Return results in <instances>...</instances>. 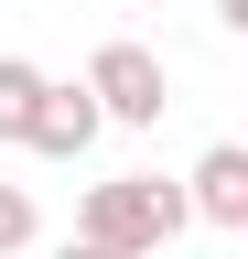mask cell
<instances>
[{
	"mask_svg": "<svg viewBox=\"0 0 248 259\" xmlns=\"http://www.w3.org/2000/svg\"><path fill=\"white\" fill-rule=\"evenodd\" d=\"M43 238V205H33V184H0V259H22Z\"/></svg>",
	"mask_w": 248,
	"mask_h": 259,
	"instance_id": "obj_6",
	"label": "cell"
},
{
	"mask_svg": "<svg viewBox=\"0 0 248 259\" xmlns=\"http://www.w3.org/2000/svg\"><path fill=\"white\" fill-rule=\"evenodd\" d=\"M97 108H86V87H43V108H33V130H22V151H43V162H86L97 151Z\"/></svg>",
	"mask_w": 248,
	"mask_h": 259,
	"instance_id": "obj_4",
	"label": "cell"
},
{
	"mask_svg": "<svg viewBox=\"0 0 248 259\" xmlns=\"http://www.w3.org/2000/svg\"><path fill=\"white\" fill-rule=\"evenodd\" d=\"M183 216H194V227H227V238L248 227V151L237 141H216L194 173H183Z\"/></svg>",
	"mask_w": 248,
	"mask_h": 259,
	"instance_id": "obj_3",
	"label": "cell"
},
{
	"mask_svg": "<svg viewBox=\"0 0 248 259\" xmlns=\"http://www.w3.org/2000/svg\"><path fill=\"white\" fill-rule=\"evenodd\" d=\"M183 184L162 173H108V184H86V205H76V248H97V259H162L183 238Z\"/></svg>",
	"mask_w": 248,
	"mask_h": 259,
	"instance_id": "obj_1",
	"label": "cell"
},
{
	"mask_svg": "<svg viewBox=\"0 0 248 259\" xmlns=\"http://www.w3.org/2000/svg\"><path fill=\"white\" fill-rule=\"evenodd\" d=\"M54 259H97V248H76V238H65V248H54Z\"/></svg>",
	"mask_w": 248,
	"mask_h": 259,
	"instance_id": "obj_7",
	"label": "cell"
},
{
	"mask_svg": "<svg viewBox=\"0 0 248 259\" xmlns=\"http://www.w3.org/2000/svg\"><path fill=\"white\" fill-rule=\"evenodd\" d=\"M86 108H97L108 130H162V108H173V76H162V54L151 44H130V32H108L97 54H86Z\"/></svg>",
	"mask_w": 248,
	"mask_h": 259,
	"instance_id": "obj_2",
	"label": "cell"
},
{
	"mask_svg": "<svg viewBox=\"0 0 248 259\" xmlns=\"http://www.w3.org/2000/svg\"><path fill=\"white\" fill-rule=\"evenodd\" d=\"M43 65L33 54H0V141H22V130H33V108H43Z\"/></svg>",
	"mask_w": 248,
	"mask_h": 259,
	"instance_id": "obj_5",
	"label": "cell"
}]
</instances>
